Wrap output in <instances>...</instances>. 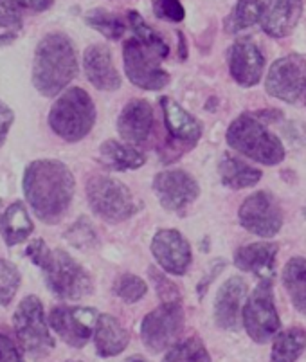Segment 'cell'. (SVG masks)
Instances as JSON below:
<instances>
[{
	"instance_id": "obj_1",
	"label": "cell",
	"mask_w": 306,
	"mask_h": 362,
	"mask_svg": "<svg viewBox=\"0 0 306 362\" xmlns=\"http://www.w3.org/2000/svg\"><path fill=\"white\" fill-rule=\"evenodd\" d=\"M74 186L71 170L60 160L40 159L25 168V200L45 223H58L64 218L74 197Z\"/></svg>"
},
{
	"instance_id": "obj_2",
	"label": "cell",
	"mask_w": 306,
	"mask_h": 362,
	"mask_svg": "<svg viewBox=\"0 0 306 362\" xmlns=\"http://www.w3.org/2000/svg\"><path fill=\"white\" fill-rule=\"evenodd\" d=\"M78 74L76 49L64 33H51L40 40L35 52L33 85L40 94L52 98L64 90Z\"/></svg>"
},
{
	"instance_id": "obj_3",
	"label": "cell",
	"mask_w": 306,
	"mask_h": 362,
	"mask_svg": "<svg viewBox=\"0 0 306 362\" xmlns=\"http://www.w3.org/2000/svg\"><path fill=\"white\" fill-rule=\"evenodd\" d=\"M25 256L44 271L49 291L61 299H81L92 294V278L80 263L61 249L51 251L42 238L33 240Z\"/></svg>"
},
{
	"instance_id": "obj_4",
	"label": "cell",
	"mask_w": 306,
	"mask_h": 362,
	"mask_svg": "<svg viewBox=\"0 0 306 362\" xmlns=\"http://www.w3.org/2000/svg\"><path fill=\"white\" fill-rule=\"evenodd\" d=\"M227 143L242 156L265 166H274L285 159V146L279 137L266 130L261 119L251 114H242L229 124Z\"/></svg>"
},
{
	"instance_id": "obj_5",
	"label": "cell",
	"mask_w": 306,
	"mask_h": 362,
	"mask_svg": "<svg viewBox=\"0 0 306 362\" xmlns=\"http://www.w3.org/2000/svg\"><path fill=\"white\" fill-rule=\"evenodd\" d=\"M95 123L92 98L80 87L69 88L49 112V127L67 143H78L90 134Z\"/></svg>"
},
{
	"instance_id": "obj_6",
	"label": "cell",
	"mask_w": 306,
	"mask_h": 362,
	"mask_svg": "<svg viewBox=\"0 0 306 362\" xmlns=\"http://www.w3.org/2000/svg\"><path fill=\"white\" fill-rule=\"evenodd\" d=\"M88 206L105 222L121 223L136 215L134 195L121 180L107 175H95L87 182Z\"/></svg>"
},
{
	"instance_id": "obj_7",
	"label": "cell",
	"mask_w": 306,
	"mask_h": 362,
	"mask_svg": "<svg viewBox=\"0 0 306 362\" xmlns=\"http://www.w3.org/2000/svg\"><path fill=\"white\" fill-rule=\"evenodd\" d=\"M13 322H15V334L18 342L31 357H45L49 351L54 350V339L49 334L44 307L36 296H28L22 299Z\"/></svg>"
},
{
	"instance_id": "obj_8",
	"label": "cell",
	"mask_w": 306,
	"mask_h": 362,
	"mask_svg": "<svg viewBox=\"0 0 306 362\" xmlns=\"http://www.w3.org/2000/svg\"><path fill=\"white\" fill-rule=\"evenodd\" d=\"M243 327L254 342H269L276 337L281 327L278 310H276L272 279H261L251 298L243 307Z\"/></svg>"
},
{
	"instance_id": "obj_9",
	"label": "cell",
	"mask_w": 306,
	"mask_h": 362,
	"mask_svg": "<svg viewBox=\"0 0 306 362\" xmlns=\"http://www.w3.org/2000/svg\"><path fill=\"white\" fill-rule=\"evenodd\" d=\"M184 308L180 301H164L141 322V339L151 354L171 348L184 330Z\"/></svg>"
},
{
	"instance_id": "obj_10",
	"label": "cell",
	"mask_w": 306,
	"mask_h": 362,
	"mask_svg": "<svg viewBox=\"0 0 306 362\" xmlns=\"http://www.w3.org/2000/svg\"><path fill=\"white\" fill-rule=\"evenodd\" d=\"M160 58L151 52L137 38H130L123 45L124 72L128 80L144 90H160L170 85V74L159 67Z\"/></svg>"
},
{
	"instance_id": "obj_11",
	"label": "cell",
	"mask_w": 306,
	"mask_h": 362,
	"mask_svg": "<svg viewBox=\"0 0 306 362\" xmlns=\"http://www.w3.org/2000/svg\"><path fill=\"white\" fill-rule=\"evenodd\" d=\"M243 229L259 238H272L283 226V211L271 192H256L247 197L238 211Z\"/></svg>"
},
{
	"instance_id": "obj_12",
	"label": "cell",
	"mask_w": 306,
	"mask_h": 362,
	"mask_svg": "<svg viewBox=\"0 0 306 362\" xmlns=\"http://www.w3.org/2000/svg\"><path fill=\"white\" fill-rule=\"evenodd\" d=\"M265 88L276 100L298 103L306 94V62L299 56L279 58L266 74Z\"/></svg>"
},
{
	"instance_id": "obj_13",
	"label": "cell",
	"mask_w": 306,
	"mask_h": 362,
	"mask_svg": "<svg viewBox=\"0 0 306 362\" xmlns=\"http://www.w3.org/2000/svg\"><path fill=\"white\" fill-rule=\"evenodd\" d=\"M100 314L88 307H56L49 315V325L61 341L72 348H83L92 337Z\"/></svg>"
},
{
	"instance_id": "obj_14",
	"label": "cell",
	"mask_w": 306,
	"mask_h": 362,
	"mask_svg": "<svg viewBox=\"0 0 306 362\" xmlns=\"http://www.w3.org/2000/svg\"><path fill=\"white\" fill-rule=\"evenodd\" d=\"M153 192L164 209L179 213L199 199L200 187L184 170H166L157 173L153 179Z\"/></svg>"
},
{
	"instance_id": "obj_15",
	"label": "cell",
	"mask_w": 306,
	"mask_h": 362,
	"mask_svg": "<svg viewBox=\"0 0 306 362\" xmlns=\"http://www.w3.org/2000/svg\"><path fill=\"white\" fill-rule=\"evenodd\" d=\"M151 252L167 274L184 276L191 265V245L177 229H160L151 240Z\"/></svg>"
},
{
	"instance_id": "obj_16",
	"label": "cell",
	"mask_w": 306,
	"mask_h": 362,
	"mask_svg": "<svg viewBox=\"0 0 306 362\" xmlns=\"http://www.w3.org/2000/svg\"><path fill=\"white\" fill-rule=\"evenodd\" d=\"M227 64L233 80L242 87H254L261 80L265 58L258 45L251 40H238L227 52Z\"/></svg>"
},
{
	"instance_id": "obj_17",
	"label": "cell",
	"mask_w": 306,
	"mask_h": 362,
	"mask_svg": "<svg viewBox=\"0 0 306 362\" xmlns=\"http://www.w3.org/2000/svg\"><path fill=\"white\" fill-rule=\"evenodd\" d=\"M247 298V283L242 276H233L220 287L215 301V321L222 330L236 332L240 328L242 305Z\"/></svg>"
},
{
	"instance_id": "obj_18",
	"label": "cell",
	"mask_w": 306,
	"mask_h": 362,
	"mask_svg": "<svg viewBox=\"0 0 306 362\" xmlns=\"http://www.w3.org/2000/svg\"><path fill=\"white\" fill-rule=\"evenodd\" d=\"M302 15V0H265L261 29L272 38H285L294 31Z\"/></svg>"
},
{
	"instance_id": "obj_19",
	"label": "cell",
	"mask_w": 306,
	"mask_h": 362,
	"mask_svg": "<svg viewBox=\"0 0 306 362\" xmlns=\"http://www.w3.org/2000/svg\"><path fill=\"white\" fill-rule=\"evenodd\" d=\"M153 108L144 100H131L117 119L119 136L130 144H144L153 130Z\"/></svg>"
},
{
	"instance_id": "obj_20",
	"label": "cell",
	"mask_w": 306,
	"mask_h": 362,
	"mask_svg": "<svg viewBox=\"0 0 306 362\" xmlns=\"http://www.w3.org/2000/svg\"><path fill=\"white\" fill-rule=\"evenodd\" d=\"M83 69L87 80L98 90H117L121 87V76L114 67L112 52L107 45H90L83 54Z\"/></svg>"
},
{
	"instance_id": "obj_21",
	"label": "cell",
	"mask_w": 306,
	"mask_h": 362,
	"mask_svg": "<svg viewBox=\"0 0 306 362\" xmlns=\"http://www.w3.org/2000/svg\"><path fill=\"white\" fill-rule=\"evenodd\" d=\"M276 256H278L276 243H249L236 249L235 265L240 271L251 272L259 279H272L276 274Z\"/></svg>"
},
{
	"instance_id": "obj_22",
	"label": "cell",
	"mask_w": 306,
	"mask_h": 362,
	"mask_svg": "<svg viewBox=\"0 0 306 362\" xmlns=\"http://www.w3.org/2000/svg\"><path fill=\"white\" fill-rule=\"evenodd\" d=\"M160 108L164 114V123L173 141H180L186 146L193 148L196 141L202 137V124L189 112L184 110L177 101L171 98H160Z\"/></svg>"
},
{
	"instance_id": "obj_23",
	"label": "cell",
	"mask_w": 306,
	"mask_h": 362,
	"mask_svg": "<svg viewBox=\"0 0 306 362\" xmlns=\"http://www.w3.org/2000/svg\"><path fill=\"white\" fill-rule=\"evenodd\" d=\"M130 335L114 315L101 314L94 330L95 351L100 357H116L126 350Z\"/></svg>"
},
{
	"instance_id": "obj_24",
	"label": "cell",
	"mask_w": 306,
	"mask_h": 362,
	"mask_svg": "<svg viewBox=\"0 0 306 362\" xmlns=\"http://www.w3.org/2000/svg\"><path fill=\"white\" fill-rule=\"evenodd\" d=\"M218 173L223 186L231 187V189L252 187L261 180V171L258 168H252L251 164L243 163L229 153H223L220 159Z\"/></svg>"
},
{
	"instance_id": "obj_25",
	"label": "cell",
	"mask_w": 306,
	"mask_h": 362,
	"mask_svg": "<svg viewBox=\"0 0 306 362\" xmlns=\"http://www.w3.org/2000/svg\"><path fill=\"white\" fill-rule=\"evenodd\" d=\"M35 226L33 220L29 218L28 209L22 202H15L6 209L0 220V233L4 236V242L9 247L16 245V243L24 242L29 235L33 233Z\"/></svg>"
},
{
	"instance_id": "obj_26",
	"label": "cell",
	"mask_w": 306,
	"mask_h": 362,
	"mask_svg": "<svg viewBox=\"0 0 306 362\" xmlns=\"http://www.w3.org/2000/svg\"><path fill=\"white\" fill-rule=\"evenodd\" d=\"M101 163L112 170L124 171V170H137L146 163V157L136 148L121 144L117 141H105L100 148Z\"/></svg>"
},
{
	"instance_id": "obj_27",
	"label": "cell",
	"mask_w": 306,
	"mask_h": 362,
	"mask_svg": "<svg viewBox=\"0 0 306 362\" xmlns=\"http://www.w3.org/2000/svg\"><path fill=\"white\" fill-rule=\"evenodd\" d=\"M306 350V332L294 327L278 332L272 344L271 362H295Z\"/></svg>"
},
{
	"instance_id": "obj_28",
	"label": "cell",
	"mask_w": 306,
	"mask_h": 362,
	"mask_svg": "<svg viewBox=\"0 0 306 362\" xmlns=\"http://www.w3.org/2000/svg\"><path fill=\"white\" fill-rule=\"evenodd\" d=\"M283 285L290 294L294 307L301 314H306V259L292 258L283 269Z\"/></svg>"
},
{
	"instance_id": "obj_29",
	"label": "cell",
	"mask_w": 306,
	"mask_h": 362,
	"mask_svg": "<svg viewBox=\"0 0 306 362\" xmlns=\"http://www.w3.org/2000/svg\"><path fill=\"white\" fill-rule=\"evenodd\" d=\"M128 24H130L131 31L136 33L137 40H139L143 45H146L151 52H155L160 60H164V58L170 54V47H167L166 40H164L163 36H160L155 29H151L150 25L144 22V18L139 15V13L128 11Z\"/></svg>"
},
{
	"instance_id": "obj_30",
	"label": "cell",
	"mask_w": 306,
	"mask_h": 362,
	"mask_svg": "<svg viewBox=\"0 0 306 362\" xmlns=\"http://www.w3.org/2000/svg\"><path fill=\"white\" fill-rule=\"evenodd\" d=\"M85 22L92 29L107 36L108 40H119L126 31V24H124L123 18L117 16L116 13L107 11V9H92L85 16Z\"/></svg>"
},
{
	"instance_id": "obj_31",
	"label": "cell",
	"mask_w": 306,
	"mask_h": 362,
	"mask_svg": "<svg viewBox=\"0 0 306 362\" xmlns=\"http://www.w3.org/2000/svg\"><path fill=\"white\" fill-rule=\"evenodd\" d=\"M163 362H211V357L200 339L189 337L175 342L164 355Z\"/></svg>"
},
{
	"instance_id": "obj_32",
	"label": "cell",
	"mask_w": 306,
	"mask_h": 362,
	"mask_svg": "<svg viewBox=\"0 0 306 362\" xmlns=\"http://www.w3.org/2000/svg\"><path fill=\"white\" fill-rule=\"evenodd\" d=\"M263 4L259 0H238L235 11L231 13V25L227 31L236 33L252 28L261 21Z\"/></svg>"
},
{
	"instance_id": "obj_33",
	"label": "cell",
	"mask_w": 306,
	"mask_h": 362,
	"mask_svg": "<svg viewBox=\"0 0 306 362\" xmlns=\"http://www.w3.org/2000/svg\"><path fill=\"white\" fill-rule=\"evenodd\" d=\"M20 287V272L13 263L0 258V305L8 307Z\"/></svg>"
},
{
	"instance_id": "obj_34",
	"label": "cell",
	"mask_w": 306,
	"mask_h": 362,
	"mask_svg": "<svg viewBox=\"0 0 306 362\" xmlns=\"http://www.w3.org/2000/svg\"><path fill=\"white\" fill-rule=\"evenodd\" d=\"M114 292L126 303H137L146 296V281L136 274H123L114 283Z\"/></svg>"
},
{
	"instance_id": "obj_35",
	"label": "cell",
	"mask_w": 306,
	"mask_h": 362,
	"mask_svg": "<svg viewBox=\"0 0 306 362\" xmlns=\"http://www.w3.org/2000/svg\"><path fill=\"white\" fill-rule=\"evenodd\" d=\"M153 13L157 18L167 22H182L186 16V9L180 0H153Z\"/></svg>"
},
{
	"instance_id": "obj_36",
	"label": "cell",
	"mask_w": 306,
	"mask_h": 362,
	"mask_svg": "<svg viewBox=\"0 0 306 362\" xmlns=\"http://www.w3.org/2000/svg\"><path fill=\"white\" fill-rule=\"evenodd\" d=\"M0 28L13 31L22 29L20 4L16 0H0Z\"/></svg>"
},
{
	"instance_id": "obj_37",
	"label": "cell",
	"mask_w": 306,
	"mask_h": 362,
	"mask_svg": "<svg viewBox=\"0 0 306 362\" xmlns=\"http://www.w3.org/2000/svg\"><path fill=\"white\" fill-rule=\"evenodd\" d=\"M150 278L157 287V294L164 301H180V292L177 285L170 281L164 274H160L155 267H150Z\"/></svg>"
},
{
	"instance_id": "obj_38",
	"label": "cell",
	"mask_w": 306,
	"mask_h": 362,
	"mask_svg": "<svg viewBox=\"0 0 306 362\" xmlns=\"http://www.w3.org/2000/svg\"><path fill=\"white\" fill-rule=\"evenodd\" d=\"M67 238L71 240L72 245L76 247H88L95 242V235H94V229H92L90 223L87 222L85 218H81L80 222L72 226V229L69 231Z\"/></svg>"
},
{
	"instance_id": "obj_39",
	"label": "cell",
	"mask_w": 306,
	"mask_h": 362,
	"mask_svg": "<svg viewBox=\"0 0 306 362\" xmlns=\"http://www.w3.org/2000/svg\"><path fill=\"white\" fill-rule=\"evenodd\" d=\"M0 362H24L18 346L4 334H0Z\"/></svg>"
},
{
	"instance_id": "obj_40",
	"label": "cell",
	"mask_w": 306,
	"mask_h": 362,
	"mask_svg": "<svg viewBox=\"0 0 306 362\" xmlns=\"http://www.w3.org/2000/svg\"><path fill=\"white\" fill-rule=\"evenodd\" d=\"M13 121H15V112L4 101H0V146L4 144L6 137H8Z\"/></svg>"
},
{
	"instance_id": "obj_41",
	"label": "cell",
	"mask_w": 306,
	"mask_h": 362,
	"mask_svg": "<svg viewBox=\"0 0 306 362\" xmlns=\"http://www.w3.org/2000/svg\"><path fill=\"white\" fill-rule=\"evenodd\" d=\"M223 267H225V262H220V263H215V265H213V269L211 271H209V276H207L206 279H202V281L199 283V298H202L204 294H206V291H207V287H209V285H211V281L213 279L216 278V276L220 274V272L223 271Z\"/></svg>"
},
{
	"instance_id": "obj_42",
	"label": "cell",
	"mask_w": 306,
	"mask_h": 362,
	"mask_svg": "<svg viewBox=\"0 0 306 362\" xmlns=\"http://www.w3.org/2000/svg\"><path fill=\"white\" fill-rule=\"evenodd\" d=\"M20 8L31 9V11H45L51 8L52 0H16Z\"/></svg>"
},
{
	"instance_id": "obj_43",
	"label": "cell",
	"mask_w": 306,
	"mask_h": 362,
	"mask_svg": "<svg viewBox=\"0 0 306 362\" xmlns=\"http://www.w3.org/2000/svg\"><path fill=\"white\" fill-rule=\"evenodd\" d=\"M179 38H180V60H186V40H184V35L182 33H179Z\"/></svg>"
},
{
	"instance_id": "obj_44",
	"label": "cell",
	"mask_w": 306,
	"mask_h": 362,
	"mask_svg": "<svg viewBox=\"0 0 306 362\" xmlns=\"http://www.w3.org/2000/svg\"><path fill=\"white\" fill-rule=\"evenodd\" d=\"M15 40V35H4V36H0V45H4V44H9V42Z\"/></svg>"
},
{
	"instance_id": "obj_45",
	"label": "cell",
	"mask_w": 306,
	"mask_h": 362,
	"mask_svg": "<svg viewBox=\"0 0 306 362\" xmlns=\"http://www.w3.org/2000/svg\"><path fill=\"white\" fill-rule=\"evenodd\" d=\"M123 362H148V361L144 357H141V355H131V357L124 358Z\"/></svg>"
},
{
	"instance_id": "obj_46",
	"label": "cell",
	"mask_w": 306,
	"mask_h": 362,
	"mask_svg": "<svg viewBox=\"0 0 306 362\" xmlns=\"http://www.w3.org/2000/svg\"><path fill=\"white\" fill-rule=\"evenodd\" d=\"M302 215H305V216H306V206H305V207H302Z\"/></svg>"
},
{
	"instance_id": "obj_47",
	"label": "cell",
	"mask_w": 306,
	"mask_h": 362,
	"mask_svg": "<svg viewBox=\"0 0 306 362\" xmlns=\"http://www.w3.org/2000/svg\"><path fill=\"white\" fill-rule=\"evenodd\" d=\"M69 362H80V361H69Z\"/></svg>"
}]
</instances>
